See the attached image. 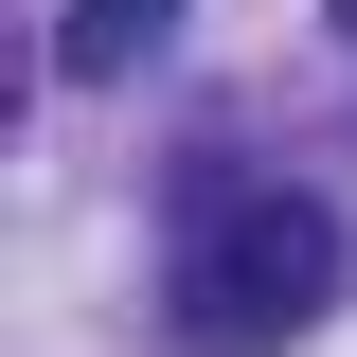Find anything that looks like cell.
Masks as SVG:
<instances>
[{
    "label": "cell",
    "instance_id": "obj_2",
    "mask_svg": "<svg viewBox=\"0 0 357 357\" xmlns=\"http://www.w3.org/2000/svg\"><path fill=\"white\" fill-rule=\"evenodd\" d=\"M161 18H178V0H72V18H54V72H72V89H107L126 54H161Z\"/></svg>",
    "mask_w": 357,
    "mask_h": 357
},
{
    "label": "cell",
    "instance_id": "obj_1",
    "mask_svg": "<svg viewBox=\"0 0 357 357\" xmlns=\"http://www.w3.org/2000/svg\"><path fill=\"white\" fill-rule=\"evenodd\" d=\"M161 304H178V357H286L340 304V215H321L304 178H232V197H197Z\"/></svg>",
    "mask_w": 357,
    "mask_h": 357
},
{
    "label": "cell",
    "instance_id": "obj_3",
    "mask_svg": "<svg viewBox=\"0 0 357 357\" xmlns=\"http://www.w3.org/2000/svg\"><path fill=\"white\" fill-rule=\"evenodd\" d=\"M340 36H357V0H340Z\"/></svg>",
    "mask_w": 357,
    "mask_h": 357
}]
</instances>
